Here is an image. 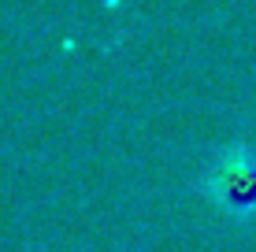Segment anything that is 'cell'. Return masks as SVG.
<instances>
[{"label":"cell","instance_id":"6da1fadb","mask_svg":"<svg viewBox=\"0 0 256 252\" xmlns=\"http://www.w3.org/2000/svg\"><path fill=\"white\" fill-rule=\"evenodd\" d=\"M197 193L226 219H256V145L230 141L208 156Z\"/></svg>","mask_w":256,"mask_h":252}]
</instances>
